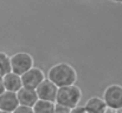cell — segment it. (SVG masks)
<instances>
[{
  "instance_id": "obj_1",
  "label": "cell",
  "mask_w": 122,
  "mask_h": 113,
  "mask_svg": "<svg viewBox=\"0 0 122 113\" xmlns=\"http://www.w3.org/2000/svg\"><path fill=\"white\" fill-rule=\"evenodd\" d=\"M53 85L59 87H65L70 85H76L77 72L74 66L68 63H58L51 66L47 71V78Z\"/></svg>"
},
{
  "instance_id": "obj_2",
  "label": "cell",
  "mask_w": 122,
  "mask_h": 113,
  "mask_svg": "<svg viewBox=\"0 0 122 113\" xmlns=\"http://www.w3.org/2000/svg\"><path fill=\"white\" fill-rule=\"evenodd\" d=\"M82 99V91L77 85H70L65 87H59L57 91V97L55 104L72 110L78 106Z\"/></svg>"
},
{
  "instance_id": "obj_3",
  "label": "cell",
  "mask_w": 122,
  "mask_h": 113,
  "mask_svg": "<svg viewBox=\"0 0 122 113\" xmlns=\"http://www.w3.org/2000/svg\"><path fill=\"white\" fill-rule=\"evenodd\" d=\"M11 63V72L15 73L17 75H23L27 72L30 68L35 66L33 57L26 52H18L10 57Z\"/></svg>"
},
{
  "instance_id": "obj_4",
  "label": "cell",
  "mask_w": 122,
  "mask_h": 113,
  "mask_svg": "<svg viewBox=\"0 0 122 113\" xmlns=\"http://www.w3.org/2000/svg\"><path fill=\"white\" fill-rule=\"evenodd\" d=\"M104 104L108 108L112 110H122V86L119 84H112L106 87L102 97Z\"/></svg>"
},
{
  "instance_id": "obj_5",
  "label": "cell",
  "mask_w": 122,
  "mask_h": 113,
  "mask_svg": "<svg viewBox=\"0 0 122 113\" xmlns=\"http://www.w3.org/2000/svg\"><path fill=\"white\" fill-rule=\"evenodd\" d=\"M21 78V84L23 87L26 88H31V90H36L45 79V74L39 67L33 66L32 68H30L27 72H25L23 75H20Z\"/></svg>"
},
{
  "instance_id": "obj_6",
  "label": "cell",
  "mask_w": 122,
  "mask_h": 113,
  "mask_svg": "<svg viewBox=\"0 0 122 113\" xmlns=\"http://www.w3.org/2000/svg\"><path fill=\"white\" fill-rule=\"evenodd\" d=\"M57 91H58V87L56 85H53L46 78L36 88V93L38 95V99L39 100H44V101H50V103H55L56 101Z\"/></svg>"
},
{
  "instance_id": "obj_7",
  "label": "cell",
  "mask_w": 122,
  "mask_h": 113,
  "mask_svg": "<svg viewBox=\"0 0 122 113\" xmlns=\"http://www.w3.org/2000/svg\"><path fill=\"white\" fill-rule=\"evenodd\" d=\"M17 98H18L19 105L27 106V107H33V105L39 100L36 93V90H31L26 87H21L17 92Z\"/></svg>"
},
{
  "instance_id": "obj_8",
  "label": "cell",
  "mask_w": 122,
  "mask_h": 113,
  "mask_svg": "<svg viewBox=\"0 0 122 113\" xmlns=\"http://www.w3.org/2000/svg\"><path fill=\"white\" fill-rule=\"evenodd\" d=\"M19 106V101L17 98V93L5 91L0 94V111L12 113Z\"/></svg>"
},
{
  "instance_id": "obj_9",
  "label": "cell",
  "mask_w": 122,
  "mask_h": 113,
  "mask_svg": "<svg viewBox=\"0 0 122 113\" xmlns=\"http://www.w3.org/2000/svg\"><path fill=\"white\" fill-rule=\"evenodd\" d=\"M2 82H4V88L7 92L17 93L23 87L20 75H17L15 73H13V72H10V73H7L6 75H4L2 77Z\"/></svg>"
},
{
  "instance_id": "obj_10",
  "label": "cell",
  "mask_w": 122,
  "mask_h": 113,
  "mask_svg": "<svg viewBox=\"0 0 122 113\" xmlns=\"http://www.w3.org/2000/svg\"><path fill=\"white\" fill-rule=\"evenodd\" d=\"M84 110L86 113H104L108 108L101 97H91L84 104Z\"/></svg>"
},
{
  "instance_id": "obj_11",
  "label": "cell",
  "mask_w": 122,
  "mask_h": 113,
  "mask_svg": "<svg viewBox=\"0 0 122 113\" xmlns=\"http://www.w3.org/2000/svg\"><path fill=\"white\" fill-rule=\"evenodd\" d=\"M55 106H56L55 103L38 100L33 105L32 111H33V113H53L55 112Z\"/></svg>"
},
{
  "instance_id": "obj_12",
  "label": "cell",
  "mask_w": 122,
  "mask_h": 113,
  "mask_svg": "<svg viewBox=\"0 0 122 113\" xmlns=\"http://www.w3.org/2000/svg\"><path fill=\"white\" fill-rule=\"evenodd\" d=\"M10 72H11L10 55H7L5 52L0 51V77H4Z\"/></svg>"
},
{
  "instance_id": "obj_13",
  "label": "cell",
  "mask_w": 122,
  "mask_h": 113,
  "mask_svg": "<svg viewBox=\"0 0 122 113\" xmlns=\"http://www.w3.org/2000/svg\"><path fill=\"white\" fill-rule=\"evenodd\" d=\"M12 113H33L32 107H27V106H21L19 105Z\"/></svg>"
},
{
  "instance_id": "obj_14",
  "label": "cell",
  "mask_w": 122,
  "mask_h": 113,
  "mask_svg": "<svg viewBox=\"0 0 122 113\" xmlns=\"http://www.w3.org/2000/svg\"><path fill=\"white\" fill-rule=\"evenodd\" d=\"M53 113H70V110L66 108V107H63V106H59L56 104L55 106V112Z\"/></svg>"
},
{
  "instance_id": "obj_15",
  "label": "cell",
  "mask_w": 122,
  "mask_h": 113,
  "mask_svg": "<svg viewBox=\"0 0 122 113\" xmlns=\"http://www.w3.org/2000/svg\"><path fill=\"white\" fill-rule=\"evenodd\" d=\"M70 113H86V112H85V110H84L83 106L78 105V106L74 107L72 110H70Z\"/></svg>"
},
{
  "instance_id": "obj_16",
  "label": "cell",
  "mask_w": 122,
  "mask_h": 113,
  "mask_svg": "<svg viewBox=\"0 0 122 113\" xmlns=\"http://www.w3.org/2000/svg\"><path fill=\"white\" fill-rule=\"evenodd\" d=\"M5 92V88H4V82H2V77H0V94H2Z\"/></svg>"
},
{
  "instance_id": "obj_17",
  "label": "cell",
  "mask_w": 122,
  "mask_h": 113,
  "mask_svg": "<svg viewBox=\"0 0 122 113\" xmlns=\"http://www.w3.org/2000/svg\"><path fill=\"white\" fill-rule=\"evenodd\" d=\"M104 113H122L121 111H117V110H112V108H107Z\"/></svg>"
},
{
  "instance_id": "obj_18",
  "label": "cell",
  "mask_w": 122,
  "mask_h": 113,
  "mask_svg": "<svg viewBox=\"0 0 122 113\" xmlns=\"http://www.w3.org/2000/svg\"><path fill=\"white\" fill-rule=\"evenodd\" d=\"M110 2H115V4H122V0H108Z\"/></svg>"
},
{
  "instance_id": "obj_19",
  "label": "cell",
  "mask_w": 122,
  "mask_h": 113,
  "mask_svg": "<svg viewBox=\"0 0 122 113\" xmlns=\"http://www.w3.org/2000/svg\"><path fill=\"white\" fill-rule=\"evenodd\" d=\"M0 113H10V112H4V111H0Z\"/></svg>"
}]
</instances>
